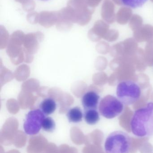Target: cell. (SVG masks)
I'll list each match as a JSON object with an SVG mask.
<instances>
[{"instance_id":"8fae6325","label":"cell","mask_w":153,"mask_h":153,"mask_svg":"<svg viewBox=\"0 0 153 153\" xmlns=\"http://www.w3.org/2000/svg\"><path fill=\"white\" fill-rule=\"evenodd\" d=\"M132 16V10L129 7H122L116 14V20L120 24H125Z\"/></svg>"},{"instance_id":"ba28073f","label":"cell","mask_w":153,"mask_h":153,"mask_svg":"<svg viewBox=\"0 0 153 153\" xmlns=\"http://www.w3.org/2000/svg\"><path fill=\"white\" fill-rule=\"evenodd\" d=\"M101 15L102 19L108 23H112L116 19L115 3L112 0H104L102 5Z\"/></svg>"},{"instance_id":"9c48e42d","label":"cell","mask_w":153,"mask_h":153,"mask_svg":"<svg viewBox=\"0 0 153 153\" xmlns=\"http://www.w3.org/2000/svg\"><path fill=\"white\" fill-rule=\"evenodd\" d=\"M58 19V11H44L39 13L38 22L44 27H49L57 23Z\"/></svg>"},{"instance_id":"ac0fdd59","label":"cell","mask_w":153,"mask_h":153,"mask_svg":"<svg viewBox=\"0 0 153 153\" xmlns=\"http://www.w3.org/2000/svg\"><path fill=\"white\" fill-rule=\"evenodd\" d=\"M130 21V25L132 26H137L143 23V19L139 15L134 14L131 17Z\"/></svg>"},{"instance_id":"7c38bea8","label":"cell","mask_w":153,"mask_h":153,"mask_svg":"<svg viewBox=\"0 0 153 153\" xmlns=\"http://www.w3.org/2000/svg\"><path fill=\"white\" fill-rule=\"evenodd\" d=\"M66 116L69 122L77 123L82 120L83 114L81 108L75 107L72 108L68 111Z\"/></svg>"},{"instance_id":"e0dca14e","label":"cell","mask_w":153,"mask_h":153,"mask_svg":"<svg viewBox=\"0 0 153 153\" xmlns=\"http://www.w3.org/2000/svg\"><path fill=\"white\" fill-rule=\"evenodd\" d=\"M36 6L35 1L33 0H28V1L22 4V8L25 11H33Z\"/></svg>"},{"instance_id":"603a6c76","label":"cell","mask_w":153,"mask_h":153,"mask_svg":"<svg viewBox=\"0 0 153 153\" xmlns=\"http://www.w3.org/2000/svg\"><path fill=\"white\" fill-rule=\"evenodd\" d=\"M151 1L153 2V0H151Z\"/></svg>"},{"instance_id":"d6986e66","label":"cell","mask_w":153,"mask_h":153,"mask_svg":"<svg viewBox=\"0 0 153 153\" xmlns=\"http://www.w3.org/2000/svg\"><path fill=\"white\" fill-rule=\"evenodd\" d=\"M86 1L90 7L94 8L99 4L102 0H86Z\"/></svg>"},{"instance_id":"9a60e30c","label":"cell","mask_w":153,"mask_h":153,"mask_svg":"<svg viewBox=\"0 0 153 153\" xmlns=\"http://www.w3.org/2000/svg\"><path fill=\"white\" fill-rule=\"evenodd\" d=\"M122 4L130 8H136L143 6L147 0H121Z\"/></svg>"},{"instance_id":"5bb4252c","label":"cell","mask_w":153,"mask_h":153,"mask_svg":"<svg viewBox=\"0 0 153 153\" xmlns=\"http://www.w3.org/2000/svg\"><path fill=\"white\" fill-rule=\"evenodd\" d=\"M56 124L54 120L50 117H46L42 123V128L43 130L48 132H52L54 130Z\"/></svg>"},{"instance_id":"44dd1931","label":"cell","mask_w":153,"mask_h":153,"mask_svg":"<svg viewBox=\"0 0 153 153\" xmlns=\"http://www.w3.org/2000/svg\"><path fill=\"white\" fill-rule=\"evenodd\" d=\"M16 2L20 3H22V4L25 3L26 2L28 1V0H15Z\"/></svg>"},{"instance_id":"7402d4cb","label":"cell","mask_w":153,"mask_h":153,"mask_svg":"<svg viewBox=\"0 0 153 153\" xmlns=\"http://www.w3.org/2000/svg\"><path fill=\"white\" fill-rule=\"evenodd\" d=\"M41 1H48V0H41Z\"/></svg>"},{"instance_id":"52a82bcc","label":"cell","mask_w":153,"mask_h":153,"mask_svg":"<svg viewBox=\"0 0 153 153\" xmlns=\"http://www.w3.org/2000/svg\"><path fill=\"white\" fill-rule=\"evenodd\" d=\"M100 97L99 94L94 91L86 92L82 97L81 102L84 110L98 108Z\"/></svg>"},{"instance_id":"5b68a950","label":"cell","mask_w":153,"mask_h":153,"mask_svg":"<svg viewBox=\"0 0 153 153\" xmlns=\"http://www.w3.org/2000/svg\"><path fill=\"white\" fill-rule=\"evenodd\" d=\"M124 104L116 97L107 95L101 100L99 110L102 116L107 119H112L120 115L124 110Z\"/></svg>"},{"instance_id":"4fadbf2b","label":"cell","mask_w":153,"mask_h":153,"mask_svg":"<svg viewBox=\"0 0 153 153\" xmlns=\"http://www.w3.org/2000/svg\"><path fill=\"white\" fill-rule=\"evenodd\" d=\"M84 118L87 124L90 125H94L99 121V114L97 110H88L84 111Z\"/></svg>"},{"instance_id":"3957f363","label":"cell","mask_w":153,"mask_h":153,"mask_svg":"<svg viewBox=\"0 0 153 153\" xmlns=\"http://www.w3.org/2000/svg\"><path fill=\"white\" fill-rule=\"evenodd\" d=\"M66 7L71 12L72 22L81 25L90 22L94 11V8L88 5L86 0H69Z\"/></svg>"},{"instance_id":"ffe728a7","label":"cell","mask_w":153,"mask_h":153,"mask_svg":"<svg viewBox=\"0 0 153 153\" xmlns=\"http://www.w3.org/2000/svg\"><path fill=\"white\" fill-rule=\"evenodd\" d=\"M112 1L115 3V4H117V5H121L123 4L121 0H112Z\"/></svg>"},{"instance_id":"8992f818","label":"cell","mask_w":153,"mask_h":153,"mask_svg":"<svg viewBox=\"0 0 153 153\" xmlns=\"http://www.w3.org/2000/svg\"><path fill=\"white\" fill-rule=\"evenodd\" d=\"M45 118V114L41 110L34 109L30 111L26 116L23 124L25 133L29 135L38 134L42 128V123Z\"/></svg>"},{"instance_id":"2e32d148","label":"cell","mask_w":153,"mask_h":153,"mask_svg":"<svg viewBox=\"0 0 153 153\" xmlns=\"http://www.w3.org/2000/svg\"><path fill=\"white\" fill-rule=\"evenodd\" d=\"M39 13L37 12L31 11L29 13L27 16V19L30 23L35 24L38 22Z\"/></svg>"},{"instance_id":"6da1fadb","label":"cell","mask_w":153,"mask_h":153,"mask_svg":"<svg viewBox=\"0 0 153 153\" xmlns=\"http://www.w3.org/2000/svg\"><path fill=\"white\" fill-rule=\"evenodd\" d=\"M131 130L138 137L153 135V102L136 111L131 119Z\"/></svg>"},{"instance_id":"277c9868","label":"cell","mask_w":153,"mask_h":153,"mask_svg":"<svg viewBox=\"0 0 153 153\" xmlns=\"http://www.w3.org/2000/svg\"><path fill=\"white\" fill-rule=\"evenodd\" d=\"M116 95L123 104L132 105L140 99L141 95V88L134 81L130 80L122 81L117 86Z\"/></svg>"},{"instance_id":"7a4b0ae2","label":"cell","mask_w":153,"mask_h":153,"mask_svg":"<svg viewBox=\"0 0 153 153\" xmlns=\"http://www.w3.org/2000/svg\"><path fill=\"white\" fill-rule=\"evenodd\" d=\"M131 145V138L126 133L115 131L106 139L105 152L106 153H129Z\"/></svg>"},{"instance_id":"30bf717a","label":"cell","mask_w":153,"mask_h":153,"mask_svg":"<svg viewBox=\"0 0 153 153\" xmlns=\"http://www.w3.org/2000/svg\"><path fill=\"white\" fill-rule=\"evenodd\" d=\"M40 108L45 115H51L55 111L57 104L52 98H46L40 102Z\"/></svg>"}]
</instances>
